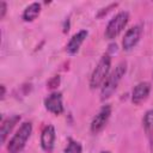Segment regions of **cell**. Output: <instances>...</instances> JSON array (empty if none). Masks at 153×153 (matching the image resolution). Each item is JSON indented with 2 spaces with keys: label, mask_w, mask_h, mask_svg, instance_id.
I'll return each mask as SVG.
<instances>
[{
  "label": "cell",
  "mask_w": 153,
  "mask_h": 153,
  "mask_svg": "<svg viewBox=\"0 0 153 153\" xmlns=\"http://www.w3.org/2000/svg\"><path fill=\"white\" fill-rule=\"evenodd\" d=\"M126 72H127V63L126 62H120L115 67V69L108 75V78L104 81V84L102 86V90H100V99L102 100H105V99H108L112 96V93L116 91L120 81L124 76Z\"/></svg>",
  "instance_id": "obj_1"
},
{
  "label": "cell",
  "mask_w": 153,
  "mask_h": 153,
  "mask_svg": "<svg viewBox=\"0 0 153 153\" xmlns=\"http://www.w3.org/2000/svg\"><path fill=\"white\" fill-rule=\"evenodd\" d=\"M110 67H111V56L106 53L104 54L100 60L98 61L96 68L93 69L91 78H90V87L91 88H98L102 87L104 81L106 80L109 72H110Z\"/></svg>",
  "instance_id": "obj_2"
},
{
  "label": "cell",
  "mask_w": 153,
  "mask_h": 153,
  "mask_svg": "<svg viewBox=\"0 0 153 153\" xmlns=\"http://www.w3.org/2000/svg\"><path fill=\"white\" fill-rule=\"evenodd\" d=\"M32 133L31 122H24L7 143L8 153H20Z\"/></svg>",
  "instance_id": "obj_3"
},
{
  "label": "cell",
  "mask_w": 153,
  "mask_h": 153,
  "mask_svg": "<svg viewBox=\"0 0 153 153\" xmlns=\"http://www.w3.org/2000/svg\"><path fill=\"white\" fill-rule=\"evenodd\" d=\"M129 20V13L127 11H121L118 12L106 25V29H105V32H104V36L105 38L108 39H114L116 38L121 32L122 30L126 27L127 23Z\"/></svg>",
  "instance_id": "obj_4"
},
{
  "label": "cell",
  "mask_w": 153,
  "mask_h": 153,
  "mask_svg": "<svg viewBox=\"0 0 153 153\" xmlns=\"http://www.w3.org/2000/svg\"><path fill=\"white\" fill-rule=\"evenodd\" d=\"M110 115H111V106L110 105H104L98 111V114L93 117V120L91 122V126H90L91 131L93 134H98L99 131H102L104 129V127L106 126V123L110 118Z\"/></svg>",
  "instance_id": "obj_5"
},
{
  "label": "cell",
  "mask_w": 153,
  "mask_h": 153,
  "mask_svg": "<svg viewBox=\"0 0 153 153\" xmlns=\"http://www.w3.org/2000/svg\"><path fill=\"white\" fill-rule=\"evenodd\" d=\"M142 35V25L137 24L131 26L130 29H128V31L124 33V37L122 39V47L124 50H130L133 49L137 42L140 41Z\"/></svg>",
  "instance_id": "obj_6"
},
{
  "label": "cell",
  "mask_w": 153,
  "mask_h": 153,
  "mask_svg": "<svg viewBox=\"0 0 153 153\" xmlns=\"http://www.w3.org/2000/svg\"><path fill=\"white\" fill-rule=\"evenodd\" d=\"M44 108L54 114V115H61L63 112V103H62V94L61 92H53L44 99Z\"/></svg>",
  "instance_id": "obj_7"
},
{
  "label": "cell",
  "mask_w": 153,
  "mask_h": 153,
  "mask_svg": "<svg viewBox=\"0 0 153 153\" xmlns=\"http://www.w3.org/2000/svg\"><path fill=\"white\" fill-rule=\"evenodd\" d=\"M55 139H56V133H55L54 126H51V124L45 126L41 133V147H42V149L47 153L53 152Z\"/></svg>",
  "instance_id": "obj_8"
},
{
  "label": "cell",
  "mask_w": 153,
  "mask_h": 153,
  "mask_svg": "<svg viewBox=\"0 0 153 153\" xmlns=\"http://www.w3.org/2000/svg\"><path fill=\"white\" fill-rule=\"evenodd\" d=\"M151 92V82L148 81H141L139 82L131 92V102L135 105L141 104L143 100L147 99V97L149 96Z\"/></svg>",
  "instance_id": "obj_9"
},
{
  "label": "cell",
  "mask_w": 153,
  "mask_h": 153,
  "mask_svg": "<svg viewBox=\"0 0 153 153\" xmlns=\"http://www.w3.org/2000/svg\"><path fill=\"white\" fill-rule=\"evenodd\" d=\"M87 35H88L87 30H80V31H78L76 33H74V35L71 37V39L68 41L67 45H66V51H67L69 55L76 54V53L79 51L81 44H82L84 41L86 39Z\"/></svg>",
  "instance_id": "obj_10"
},
{
  "label": "cell",
  "mask_w": 153,
  "mask_h": 153,
  "mask_svg": "<svg viewBox=\"0 0 153 153\" xmlns=\"http://www.w3.org/2000/svg\"><path fill=\"white\" fill-rule=\"evenodd\" d=\"M20 121V115H12L5 120H2L1 122V127H0V136H1V143H5L8 134L11 133V130L14 128V126Z\"/></svg>",
  "instance_id": "obj_11"
},
{
  "label": "cell",
  "mask_w": 153,
  "mask_h": 153,
  "mask_svg": "<svg viewBox=\"0 0 153 153\" xmlns=\"http://www.w3.org/2000/svg\"><path fill=\"white\" fill-rule=\"evenodd\" d=\"M39 13H41V4L39 2H32L24 10L23 19H24V22H32L39 16Z\"/></svg>",
  "instance_id": "obj_12"
},
{
  "label": "cell",
  "mask_w": 153,
  "mask_h": 153,
  "mask_svg": "<svg viewBox=\"0 0 153 153\" xmlns=\"http://www.w3.org/2000/svg\"><path fill=\"white\" fill-rule=\"evenodd\" d=\"M81 151H82V147L80 142L73 139H68V143L65 148V153H81Z\"/></svg>",
  "instance_id": "obj_13"
},
{
  "label": "cell",
  "mask_w": 153,
  "mask_h": 153,
  "mask_svg": "<svg viewBox=\"0 0 153 153\" xmlns=\"http://www.w3.org/2000/svg\"><path fill=\"white\" fill-rule=\"evenodd\" d=\"M142 123H143V127L146 130H152L153 129V109L148 110L143 118H142Z\"/></svg>",
  "instance_id": "obj_14"
},
{
  "label": "cell",
  "mask_w": 153,
  "mask_h": 153,
  "mask_svg": "<svg viewBox=\"0 0 153 153\" xmlns=\"http://www.w3.org/2000/svg\"><path fill=\"white\" fill-rule=\"evenodd\" d=\"M59 84H60V76L59 75H55V76H53L48 82H47V85H48V88H56L57 86H59Z\"/></svg>",
  "instance_id": "obj_15"
},
{
  "label": "cell",
  "mask_w": 153,
  "mask_h": 153,
  "mask_svg": "<svg viewBox=\"0 0 153 153\" xmlns=\"http://www.w3.org/2000/svg\"><path fill=\"white\" fill-rule=\"evenodd\" d=\"M6 11H7V5L5 1H1L0 2V19H2L6 14Z\"/></svg>",
  "instance_id": "obj_16"
},
{
  "label": "cell",
  "mask_w": 153,
  "mask_h": 153,
  "mask_svg": "<svg viewBox=\"0 0 153 153\" xmlns=\"http://www.w3.org/2000/svg\"><path fill=\"white\" fill-rule=\"evenodd\" d=\"M116 6H117V4H116V2H115V4H111V5H109L106 8H103V10H102V11H100V12L97 14V17H100V16H103L104 13H108V12L110 11V8H112V7H116Z\"/></svg>",
  "instance_id": "obj_17"
},
{
  "label": "cell",
  "mask_w": 153,
  "mask_h": 153,
  "mask_svg": "<svg viewBox=\"0 0 153 153\" xmlns=\"http://www.w3.org/2000/svg\"><path fill=\"white\" fill-rule=\"evenodd\" d=\"M4 97H5V86L1 85V99H4Z\"/></svg>",
  "instance_id": "obj_18"
},
{
  "label": "cell",
  "mask_w": 153,
  "mask_h": 153,
  "mask_svg": "<svg viewBox=\"0 0 153 153\" xmlns=\"http://www.w3.org/2000/svg\"><path fill=\"white\" fill-rule=\"evenodd\" d=\"M100 153H110V152H109V151H102Z\"/></svg>",
  "instance_id": "obj_19"
}]
</instances>
